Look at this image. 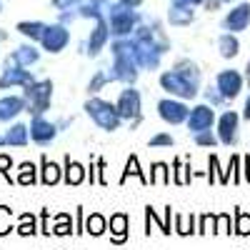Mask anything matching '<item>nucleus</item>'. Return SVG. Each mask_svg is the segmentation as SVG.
<instances>
[{
  "label": "nucleus",
  "instance_id": "f03ea898",
  "mask_svg": "<svg viewBox=\"0 0 250 250\" xmlns=\"http://www.w3.org/2000/svg\"><path fill=\"white\" fill-rule=\"evenodd\" d=\"M130 38H133V55L138 60L140 70H148V73L158 70L160 60H163V50L158 45V38H155L153 25L150 23H140Z\"/></svg>",
  "mask_w": 250,
  "mask_h": 250
},
{
  "label": "nucleus",
  "instance_id": "37998d69",
  "mask_svg": "<svg viewBox=\"0 0 250 250\" xmlns=\"http://www.w3.org/2000/svg\"><path fill=\"white\" fill-rule=\"evenodd\" d=\"M228 175H230V183H240L243 180V158L238 153L230 155V165H228Z\"/></svg>",
  "mask_w": 250,
  "mask_h": 250
},
{
  "label": "nucleus",
  "instance_id": "c85d7f7f",
  "mask_svg": "<svg viewBox=\"0 0 250 250\" xmlns=\"http://www.w3.org/2000/svg\"><path fill=\"white\" fill-rule=\"evenodd\" d=\"M15 233L20 238H33L40 233V220L35 218V213H20L18 215V225H15Z\"/></svg>",
  "mask_w": 250,
  "mask_h": 250
},
{
  "label": "nucleus",
  "instance_id": "6e6d98bb",
  "mask_svg": "<svg viewBox=\"0 0 250 250\" xmlns=\"http://www.w3.org/2000/svg\"><path fill=\"white\" fill-rule=\"evenodd\" d=\"M123 3H125V5H130V8H138L143 0H123Z\"/></svg>",
  "mask_w": 250,
  "mask_h": 250
},
{
  "label": "nucleus",
  "instance_id": "cd10ccee",
  "mask_svg": "<svg viewBox=\"0 0 250 250\" xmlns=\"http://www.w3.org/2000/svg\"><path fill=\"white\" fill-rule=\"evenodd\" d=\"M15 180H18V185L30 188V185L40 183V168H38L35 163H30V160L20 163V165H18V170H15Z\"/></svg>",
  "mask_w": 250,
  "mask_h": 250
},
{
  "label": "nucleus",
  "instance_id": "2f4dec72",
  "mask_svg": "<svg viewBox=\"0 0 250 250\" xmlns=\"http://www.w3.org/2000/svg\"><path fill=\"white\" fill-rule=\"evenodd\" d=\"M53 235H58V238L75 235V220L70 218V213H58L53 218Z\"/></svg>",
  "mask_w": 250,
  "mask_h": 250
},
{
  "label": "nucleus",
  "instance_id": "a18cd8bd",
  "mask_svg": "<svg viewBox=\"0 0 250 250\" xmlns=\"http://www.w3.org/2000/svg\"><path fill=\"white\" fill-rule=\"evenodd\" d=\"M150 148H173L175 145V138L170 133H155L150 140H148Z\"/></svg>",
  "mask_w": 250,
  "mask_h": 250
},
{
  "label": "nucleus",
  "instance_id": "f257e3e1",
  "mask_svg": "<svg viewBox=\"0 0 250 250\" xmlns=\"http://www.w3.org/2000/svg\"><path fill=\"white\" fill-rule=\"evenodd\" d=\"M110 55H113V65H110L113 83L135 85L140 75V65L133 55V38H115L110 43Z\"/></svg>",
  "mask_w": 250,
  "mask_h": 250
},
{
  "label": "nucleus",
  "instance_id": "a211bd4d",
  "mask_svg": "<svg viewBox=\"0 0 250 250\" xmlns=\"http://www.w3.org/2000/svg\"><path fill=\"white\" fill-rule=\"evenodd\" d=\"M108 230H110V243L123 245L130 238V218H128V213H113L110 220H108Z\"/></svg>",
  "mask_w": 250,
  "mask_h": 250
},
{
  "label": "nucleus",
  "instance_id": "2eb2a0df",
  "mask_svg": "<svg viewBox=\"0 0 250 250\" xmlns=\"http://www.w3.org/2000/svg\"><path fill=\"white\" fill-rule=\"evenodd\" d=\"M110 25H108V18H100V20H95V28L90 30V35H88V55L90 58H98L103 50H105V45H108V40H110Z\"/></svg>",
  "mask_w": 250,
  "mask_h": 250
},
{
  "label": "nucleus",
  "instance_id": "6ab92c4d",
  "mask_svg": "<svg viewBox=\"0 0 250 250\" xmlns=\"http://www.w3.org/2000/svg\"><path fill=\"white\" fill-rule=\"evenodd\" d=\"M25 110H28V103H25L23 93L0 98V123H10V120H15L20 113H25Z\"/></svg>",
  "mask_w": 250,
  "mask_h": 250
},
{
  "label": "nucleus",
  "instance_id": "e433bc0d",
  "mask_svg": "<svg viewBox=\"0 0 250 250\" xmlns=\"http://www.w3.org/2000/svg\"><path fill=\"white\" fill-rule=\"evenodd\" d=\"M15 225H18V220H15L13 208L0 205V238H5V235L15 233Z\"/></svg>",
  "mask_w": 250,
  "mask_h": 250
},
{
  "label": "nucleus",
  "instance_id": "a878e982",
  "mask_svg": "<svg viewBox=\"0 0 250 250\" xmlns=\"http://www.w3.org/2000/svg\"><path fill=\"white\" fill-rule=\"evenodd\" d=\"M170 25H190L195 20V5H185V3H173L168 13Z\"/></svg>",
  "mask_w": 250,
  "mask_h": 250
},
{
  "label": "nucleus",
  "instance_id": "4c0bfd02",
  "mask_svg": "<svg viewBox=\"0 0 250 250\" xmlns=\"http://www.w3.org/2000/svg\"><path fill=\"white\" fill-rule=\"evenodd\" d=\"M233 233L240 238L250 235V213L240 210V208H235V213H233Z\"/></svg>",
  "mask_w": 250,
  "mask_h": 250
},
{
  "label": "nucleus",
  "instance_id": "dca6fc26",
  "mask_svg": "<svg viewBox=\"0 0 250 250\" xmlns=\"http://www.w3.org/2000/svg\"><path fill=\"white\" fill-rule=\"evenodd\" d=\"M223 30L225 33H243L250 25V3H240L235 5L230 13L223 18Z\"/></svg>",
  "mask_w": 250,
  "mask_h": 250
},
{
  "label": "nucleus",
  "instance_id": "8fccbe9b",
  "mask_svg": "<svg viewBox=\"0 0 250 250\" xmlns=\"http://www.w3.org/2000/svg\"><path fill=\"white\" fill-rule=\"evenodd\" d=\"M95 163H98V185H108V175H105L108 163L103 160V158H95Z\"/></svg>",
  "mask_w": 250,
  "mask_h": 250
},
{
  "label": "nucleus",
  "instance_id": "c03bdc74",
  "mask_svg": "<svg viewBox=\"0 0 250 250\" xmlns=\"http://www.w3.org/2000/svg\"><path fill=\"white\" fill-rule=\"evenodd\" d=\"M193 140H195V145H200V148H215V145L220 143L218 133H213V130H203V133H195V135H193Z\"/></svg>",
  "mask_w": 250,
  "mask_h": 250
},
{
  "label": "nucleus",
  "instance_id": "f8f14e48",
  "mask_svg": "<svg viewBox=\"0 0 250 250\" xmlns=\"http://www.w3.org/2000/svg\"><path fill=\"white\" fill-rule=\"evenodd\" d=\"M238 130H240V115L235 110H223L218 115V123H215V133L220 138L223 145H228V148H235L238 145Z\"/></svg>",
  "mask_w": 250,
  "mask_h": 250
},
{
  "label": "nucleus",
  "instance_id": "de8ad7c7",
  "mask_svg": "<svg viewBox=\"0 0 250 250\" xmlns=\"http://www.w3.org/2000/svg\"><path fill=\"white\" fill-rule=\"evenodd\" d=\"M40 233L43 235H53V223H50V210L48 208H43V210H40Z\"/></svg>",
  "mask_w": 250,
  "mask_h": 250
},
{
  "label": "nucleus",
  "instance_id": "b1692460",
  "mask_svg": "<svg viewBox=\"0 0 250 250\" xmlns=\"http://www.w3.org/2000/svg\"><path fill=\"white\" fill-rule=\"evenodd\" d=\"M128 178H138V180H140V185H150V178L145 175V170L140 168L138 155H130L128 160H125V168H123V175H120L118 185H125V183H128Z\"/></svg>",
  "mask_w": 250,
  "mask_h": 250
},
{
  "label": "nucleus",
  "instance_id": "6e6552de",
  "mask_svg": "<svg viewBox=\"0 0 250 250\" xmlns=\"http://www.w3.org/2000/svg\"><path fill=\"white\" fill-rule=\"evenodd\" d=\"M35 73L30 68H23L13 62L10 58L3 62V70H0V90H10V88H25L30 83H35Z\"/></svg>",
  "mask_w": 250,
  "mask_h": 250
},
{
  "label": "nucleus",
  "instance_id": "a19ab883",
  "mask_svg": "<svg viewBox=\"0 0 250 250\" xmlns=\"http://www.w3.org/2000/svg\"><path fill=\"white\" fill-rule=\"evenodd\" d=\"M215 218H218V213H200L198 215V235H208V233L215 235Z\"/></svg>",
  "mask_w": 250,
  "mask_h": 250
},
{
  "label": "nucleus",
  "instance_id": "473e14b6",
  "mask_svg": "<svg viewBox=\"0 0 250 250\" xmlns=\"http://www.w3.org/2000/svg\"><path fill=\"white\" fill-rule=\"evenodd\" d=\"M173 68H175L178 73H183L185 78H190V80H195V83H203V70H200L198 62L190 60V58H178V60L173 62Z\"/></svg>",
  "mask_w": 250,
  "mask_h": 250
},
{
  "label": "nucleus",
  "instance_id": "4be33fe9",
  "mask_svg": "<svg viewBox=\"0 0 250 250\" xmlns=\"http://www.w3.org/2000/svg\"><path fill=\"white\" fill-rule=\"evenodd\" d=\"M3 135H5V145H10V148H25V145L30 143V125L13 123Z\"/></svg>",
  "mask_w": 250,
  "mask_h": 250
},
{
  "label": "nucleus",
  "instance_id": "f3484780",
  "mask_svg": "<svg viewBox=\"0 0 250 250\" xmlns=\"http://www.w3.org/2000/svg\"><path fill=\"white\" fill-rule=\"evenodd\" d=\"M88 180V165H83L78 160H73L70 155H65V160H62V183H65L68 188H78Z\"/></svg>",
  "mask_w": 250,
  "mask_h": 250
},
{
  "label": "nucleus",
  "instance_id": "864d4df0",
  "mask_svg": "<svg viewBox=\"0 0 250 250\" xmlns=\"http://www.w3.org/2000/svg\"><path fill=\"white\" fill-rule=\"evenodd\" d=\"M55 123H58V128H60V133H62V130H68L70 125H73V115H70V118H68V115H62V118H58Z\"/></svg>",
  "mask_w": 250,
  "mask_h": 250
},
{
  "label": "nucleus",
  "instance_id": "aec40b11",
  "mask_svg": "<svg viewBox=\"0 0 250 250\" xmlns=\"http://www.w3.org/2000/svg\"><path fill=\"white\" fill-rule=\"evenodd\" d=\"M38 168H40V183L53 188L58 183H62V165H58L55 160H50L45 153L40 155V163H38Z\"/></svg>",
  "mask_w": 250,
  "mask_h": 250
},
{
  "label": "nucleus",
  "instance_id": "ea45409f",
  "mask_svg": "<svg viewBox=\"0 0 250 250\" xmlns=\"http://www.w3.org/2000/svg\"><path fill=\"white\" fill-rule=\"evenodd\" d=\"M200 95H203V103H208V105H213L215 110L218 108H223L225 105V98H223V93L218 90V85H215V83H213V85H205L203 90H200Z\"/></svg>",
  "mask_w": 250,
  "mask_h": 250
},
{
  "label": "nucleus",
  "instance_id": "72a5a7b5",
  "mask_svg": "<svg viewBox=\"0 0 250 250\" xmlns=\"http://www.w3.org/2000/svg\"><path fill=\"white\" fill-rule=\"evenodd\" d=\"M85 233L93 235V238H100L108 233V218L103 213H90L85 215Z\"/></svg>",
  "mask_w": 250,
  "mask_h": 250
},
{
  "label": "nucleus",
  "instance_id": "79ce46f5",
  "mask_svg": "<svg viewBox=\"0 0 250 250\" xmlns=\"http://www.w3.org/2000/svg\"><path fill=\"white\" fill-rule=\"evenodd\" d=\"M233 233V215L230 213H218L215 218V235H230Z\"/></svg>",
  "mask_w": 250,
  "mask_h": 250
},
{
  "label": "nucleus",
  "instance_id": "9d476101",
  "mask_svg": "<svg viewBox=\"0 0 250 250\" xmlns=\"http://www.w3.org/2000/svg\"><path fill=\"white\" fill-rule=\"evenodd\" d=\"M70 43V30L68 25H62V23H53V25H45L43 30V38H40V48H43L45 53L50 55H58L68 48Z\"/></svg>",
  "mask_w": 250,
  "mask_h": 250
},
{
  "label": "nucleus",
  "instance_id": "412c9836",
  "mask_svg": "<svg viewBox=\"0 0 250 250\" xmlns=\"http://www.w3.org/2000/svg\"><path fill=\"white\" fill-rule=\"evenodd\" d=\"M10 60L18 62V65H23V68H33V65L40 62V50L33 43H23L10 53Z\"/></svg>",
  "mask_w": 250,
  "mask_h": 250
},
{
  "label": "nucleus",
  "instance_id": "49530a36",
  "mask_svg": "<svg viewBox=\"0 0 250 250\" xmlns=\"http://www.w3.org/2000/svg\"><path fill=\"white\" fill-rule=\"evenodd\" d=\"M13 165H15V163H13V158H10L8 153H0V175H3V178H5L8 183H18V180H15V178L10 175Z\"/></svg>",
  "mask_w": 250,
  "mask_h": 250
},
{
  "label": "nucleus",
  "instance_id": "bb28decb",
  "mask_svg": "<svg viewBox=\"0 0 250 250\" xmlns=\"http://www.w3.org/2000/svg\"><path fill=\"white\" fill-rule=\"evenodd\" d=\"M205 180L210 183V185H215V183L228 185V183H230V175H228V170H223V168H220V158H218L215 153L208 155V170H205Z\"/></svg>",
  "mask_w": 250,
  "mask_h": 250
},
{
  "label": "nucleus",
  "instance_id": "7c9ffc66",
  "mask_svg": "<svg viewBox=\"0 0 250 250\" xmlns=\"http://www.w3.org/2000/svg\"><path fill=\"white\" fill-rule=\"evenodd\" d=\"M218 53L225 60H230V58H235L240 53V40L235 38V33H223L218 38Z\"/></svg>",
  "mask_w": 250,
  "mask_h": 250
},
{
  "label": "nucleus",
  "instance_id": "13d9d810",
  "mask_svg": "<svg viewBox=\"0 0 250 250\" xmlns=\"http://www.w3.org/2000/svg\"><path fill=\"white\" fill-rule=\"evenodd\" d=\"M223 3H230V0H223Z\"/></svg>",
  "mask_w": 250,
  "mask_h": 250
},
{
  "label": "nucleus",
  "instance_id": "0eeeda50",
  "mask_svg": "<svg viewBox=\"0 0 250 250\" xmlns=\"http://www.w3.org/2000/svg\"><path fill=\"white\" fill-rule=\"evenodd\" d=\"M115 105H118L120 118L130 123V130H135L143 123V95L135 85H125L115 100Z\"/></svg>",
  "mask_w": 250,
  "mask_h": 250
},
{
  "label": "nucleus",
  "instance_id": "5fc2aeb1",
  "mask_svg": "<svg viewBox=\"0 0 250 250\" xmlns=\"http://www.w3.org/2000/svg\"><path fill=\"white\" fill-rule=\"evenodd\" d=\"M243 118H245V120H250V95L245 98V105H243Z\"/></svg>",
  "mask_w": 250,
  "mask_h": 250
},
{
  "label": "nucleus",
  "instance_id": "09e8293b",
  "mask_svg": "<svg viewBox=\"0 0 250 250\" xmlns=\"http://www.w3.org/2000/svg\"><path fill=\"white\" fill-rule=\"evenodd\" d=\"M85 233V208L78 205L75 208V235H83Z\"/></svg>",
  "mask_w": 250,
  "mask_h": 250
},
{
  "label": "nucleus",
  "instance_id": "9b49d317",
  "mask_svg": "<svg viewBox=\"0 0 250 250\" xmlns=\"http://www.w3.org/2000/svg\"><path fill=\"white\" fill-rule=\"evenodd\" d=\"M60 128L55 120H48L45 115H33L30 118V140L35 145H40V148H48V145L55 143Z\"/></svg>",
  "mask_w": 250,
  "mask_h": 250
},
{
  "label": "nucleus",
  "instance_id": "423d86ee",
  "mask_svg": "<svg viewBox=\"0 0 250 250\" xmlns=\"http://www.w3.org/2000/svg\"><path fill=\"white\" fill-rule=\"evenodd\" d=\"M23 98L28 103L30 115H45L53 105V80H35L23 88Z\"/></svg>",
  "mask_w": 250,
  "mask_h": 250
},
{
  "label": "nucleus",
  "instance_id": "c756f323",
  "mask_svg": "<svg viewBox=\"0 0 250 250\" xmlns=\"http://www.w3.org/2000/svg\"><path fill=\"white\" fill-rule=\"evenodd\" d=\"M150 185H170L173 183V168L163 160H155L150 165Z\"/></svg>",
  "mask_w": 250,
  "mask_h": 250
},
{
  "label": "nucleus",
  "instance_id": "58836bf2",
  "mask_svg": "<svg viewBox=\"0 0 250 250\" xmlns=\"http://www.w3.org/2000/svg\"><path fill=\"white\" fill-rule=\"evenodd\" d=\"M153 225L163 233V230H165V218L158 215V210H155L153 205H145V235H148V238H150V233H153Z\"/></svg>",
  "mask_w": 250,
  "mask_h": 250
},
{
  "label": "nucleus",
  "instance_id": "4468645a",
  "mask_svg": "<svg viewBox=\"0 0 250 250\" xmlns=\"http://www.w3.org/2000/svg\"><path fill=\"white\" fill-rule=\"evenodd\" d=\"M215 85L218 90L223 93L225 100H235L240 93H243V85H245V75L235 68H225L215 75Z\"/></svg>",
  "mask_w": 250,
  "mask_h": 250
},
{
  "label": "nucleus",
  "instance_id": "603ef678",
  "mask_svg": "<svg viewBox=\"0 0 250 250\" xmlns=\"http://www.w3.org/2000/svg\"><path fill=\"white\" fill-rule=\"evenodd\" d=\"M88 183L90 185L98 183V163H95V158H90V165H88Z\"/></svg>",
  "mask_w": 250,
  "mask_h": 250
},
{
  "label": "nucleus",
  "instance_id": "ddd939ff",
  "mask_svg": "<svg viewBox=\"0 0 250 250\" xmlns=\"http://www.w3.org/2000/svg\"><path fill=\"white\" fill-rule=\"evenodd\" d=\"M215 108L208 105V103H198V105L190 108V115H188V130H190V135L195 133H203V130H213L215 128Z\"/></svg>",
  "mask_w": 250,
  "mask_h": 250
},
{
  "label": "nucleus",
  "instance_id": "1a4fd4ad",
  "mask_svg": "<svg viewBox=\"0 0 250 250\" xmlns=\"http://www.w3.org/2000/svg\"><path fill=\"white\" fill-rule=\"evenodd\" d=\"M158 115L163 123H168V125H183L188 123V115H190V105H188V100H180V98H163L158 100Z\"/></svg>",
  "mask_w": 250,
  "mask_h": 250
},
{
  "label": "nucleus",
  "instance_id": "f704fd0d",
  "mask_svg": "<svg viewBox=\"0 0 250 250\" xmlns=\"http://www.w3.org/2000/svg\"><path fill=\"white\" fill-rule=\"evenodd\" d=\"M15 30L23 35V38H28L30 43H33V40H38V43H40L43 30H45V23H40V20H23V23L15 25Z\"/></svg>",
  "mask_w": 250,
  "mask_h": 250
},
{
  "label": "nucleus",
  "instance_id": "20e7f679",
  "mask_svg": "<svg viewBox=\"0 0 250 250\" xmlns=\"http://www.w3.org/2000/svg\"><path fill=\"white\" fill-rule=\"evenodd\" d=\"M140 23H143V18H140V13L135 8L125 5L123 0L120 3H110V8H108V25H110L113 38H130Z\"/></svg>",
  "mask_w": 250,
  "mask_h": 250
},
{
  "label": "nucleus",
  "instance_id": "5701e85b",
  "mask_svg": "<svg viewBox=\"0 0 250 250\" xmlns=\"http://www.w3.org/2000/svg\"><path fill=\"white\" fill-rule=\"evenodd\" d=\"M173 230H175V235H180V238L195 235V233H198V215H195V213H175Z\"/></svg>",
  "mask_w": 250,
  "mask_h": 250
},
{
  "label": "nucleus",
  "instance_id": "4d7b16f0",
  "mask_svg": "<svg viewBox=\"0 0 250 250\" xmlns=\"http://www.w3.org/2000/svg\"><path fill=\"white\" fill-rule=\"evenodd\" d=\"M3 145H5V135H0V148H3Z\"/></svg>",
  "mask_w": 250,
  "mask_h": 250
},
{
  "label": "nucleus",
  "instance_id": "7ed1b4c3",
  "mask_svg": "<svg viewBox=\"0 0 250 250\" xmlns=\"http://www.w3.org/2000/svg\"><path fill=\"white\" fill-rule=\"evenodd\" d=\"M83 110H85V115L105 133H115V130H120V125H123V118L118 113L115 103L103 100L98 95H88V100L83 103Z\"/></svg>",
  "mask_w": 250,
  "mask_h": 250
},
{
  "label": "nucleus",
  "instance_id": "39448f33",
  "mask_svg": "<svg viewBox=\"0 0 250 250\" xmlns=\"http://www.w3.org/2000/svg\"><path fill=\"white\" fill-rule=\"evenodd\" d=\"M160 88L173 95V98H180V100H195L203 90V83H195L190 78H185L183 73H178L175 68L170 70H163L160 73Z\"/></svg>",
  "mask_w": 250,
  "mask_h": 250
},
{
  "label": "nucleus",
  "instance_id": "3c124183",
  "mask_svg": "<svg viewBox=\"0 0 250 250\" xmlns=\"http://www.w3.org/2000/svg\"><path fill=\"white\" fill-rule=\"evenodd\" d=\"M53 5L58 10H73V8L80 5V0H53Z\"/></svg>",
  "mask_w": 250,
  "mask_h": 250
},
{
  "label": "nucleus",
  "instance_id": "c9c22d12",
  "mask_svg": "<svg viewBox=\"0 0 250 250\" xmlns=\"http://www.w3.org/2000/svg\"><path fill=\"white\" fill-rule=\"evenodd\" d=\"M108 83H113V75H110V70L108 68H98L95 73H93V78L88 80V95H98L103 88L108 85Z\"/></svg>",
  "mask_w": 250,
  "mask_h": 250
},
{
  "label": "nucleus",
  "instance_id": "393cba45",
  "mask_svg": "<svg viewBox=\"0 0 250 250\" xmlns=\"http://www.w3.org/2000/svg\"><path fill=\"white\" fill-rule=\"evenodd\" d=\"M193 178H198V175L193 173L190 158H175L173 160V183L175 185H190Z\"/></svg>",
  "mask_w": 250,
  "mask_h": 250
}]
</instances>
